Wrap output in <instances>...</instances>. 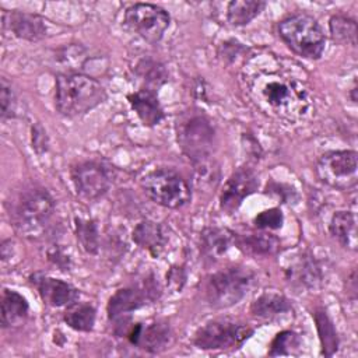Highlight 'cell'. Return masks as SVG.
<instances>
[{"mask_svg": "<svg viewBox=\"0 0 358 358\" xmlns=\"http://www.w3.org/2000/svg\"><path fill=\"white\" fill-rule=\"evenodd\" d=\"M241 84L250 102L275 120L298 123L313 105L306 73L298 63L271 52H260L246 60Z\"/></svg>", "mask_w": 358, "mask_h": 358, "instance_id": "obj_1", "label": "cell"}, {"mask_svg": "<svg viewBox=\"0 0 358 358\" xmlns=\"http://www.w3.org/2000/svg\"><path fill=\"white\" fill-rule=\"evenodd\" d=\"M8 217L18 234L29 239L41 238L49 228L55 200L41 186H25L7 203Z\"/></svg>", "mask_w": 358, "mask_h": 358, "instance_id": "obj_2", "label": "cell"}, {"mask_svg": "<svg viewBox=\"0 0 358 358\" xmlns=\"http://www.w3.org/2000/svg\"><path fill=\"white\" fill-rule=\"evenodd\" d=\"M105 99V88L91 76L63 73L56 77L55 105L57 112L66 117L83 116Z\"/></svg>", "mask_w": 358, "mask_h": 358, "instance_id": "obj_3", "label": "cell"}, {"mask_svg": "<svg viewBox=\"0 0 358 358\" xmlns=\"http://www.w3.org/2000/svg\"><path fill=\"white\" fill-rule=\"evenodd\" d=\"M278 35L284 43L305 59H319L326 48V36L317 20L306 13L285 17L278 22Z\"/></svg>", "mask_w": 358, "mask_h": 358, "instance_id": "obj_4", "label": "cell"}, {"mask_svg": "<svg viewBox=\"0 0 358 358\" xmlns=\"http://www.w3.org/2000/svg\"><path fill=\"white\" fill-rule=\"evenodd\" d=\"M255 273L245 266H231L213 273L204 282V296L217 309L236 305L252 288Z\"/></svg>", "mask_w": 358, "mask_h": 358, "instance_id": "obj_5", "label": "cell"}, {"mask_svg": "<svg viewBox=\"0 0 358 358\" xmlns=\"http://www.w3.org/2000/svg\"><path fill=\"white\" fill-rule=\"evenodd\" d=\"M214 134L211 122L200 110H187L176 120L178 144L193 164L208 159Z\"/></svg>", "mask_w": 358, "mask_h": 358, "instance_id": "obj_6", "label": "cell"}, {"mask_svg": "<svg viewBox=\"0 0 358 358\" xmlns=\"http://www.w3.org/2000/svg\"><path fill=\"white\" fill-rule=\"evenodd\" d=\"M144 193L157 204L166 208H180L192 199L189 183L171 168H158L141 179Z\"/></svg>", "mask_w": 358, "mask_h": 358, "instance_id": "obj_7", "label": "cell"}, {"mask_svg": "<svg viewBox=\"0 0 358 358\" xmlns=\"http://www.w3.org/2000/svg\"><path fill=\"white\" fill-rule=\"evenodd\" d=\"M317 178L337 190H351L358 182V154L354 150L324 152L316 164Z\"/></svg>", "mask_w": 358, "mask_h": 358, "instance_id": "obj_8", "label": "cell"}, {"mask_svg": "<svg viewBox=\"0 0 358 358\" xmlns=\"http://www.w3.org/2000/svg\"><path fill=\"white\" fill-rule=\"evenodd\" d=\"M253 329L231 319H215L201 326L193 338L201 350H234L239 348L250 336Z\"/></svg>", "mask_w": 358, "mask_h": 358, "instance_id": "obj_9", "label": "cell"}, {"mask_svg": "<svg viewBox=\"0 0 358 358\" xmlns=\"http://www.w3.org/2000/svg\"><path fill=\"white\" fill-rule=\"evenodd\" d=\"M169 22L168 11L151 3L131 4L124 13V25L150 43L162 39Z\"/></svg>", "mask_w": 358, "mask_h": 358, "instance_id": "obj_10", "label": "cell"}, {"mask_svg": "<svg viewBox=\"0 0 358 358\" xmlns=\"http://www.w3.org/2000/svg\"><path fill=\"white\" fill-rule=\"evenodd\" d=\"M71 180L81 199L94 201L108 193L113 182V175L101 162L84 161L71 169Z\"/></svg>", "mask_w": 358, "mask_h": 358, "instance_id": "obj_11", "label": "cell"}, {"mask_svg": "<svg viewBox=\"0 0 358 358\" xmlns=\"http://www.w3.org/2000/svg\"><path fill=\"white\" fill-rule=\"evenodd\" d=\"M159 296L158 285L147 280L141 285L126 287L117 289L109 299L106 310L110 320H122L126 315L141 308L150 301H155Z\"/></svg>", "mask_w": 358, "mask_h": 358, "instance_id": "obj_12", "label": "cell"}, {"mask_svg": "<svg viewBox=\"0 0 358 358\" xmlns=\"http://www.w3.org/2000/svg\"><path fill=\"white\" fill-rule=\"evenodd\" d=\"M259 187V178L252 168H238L224 183L220 194V207L227 214L235 213L243 200Z\"/></svg>", "mask_w": 358, "mask_h": 358, "instance_id": "obj_13", "label": "cell"}, {"mask_svg": "<svg viewBox=\"0 0 358 358\" xmlns=\"http://www.w3.org/2000/svg\"><path fill=\"white\" fill-rule=\"evenodd\" d=\"M127 340L147 352H159L171 343V327L162 320L152 322L150 324L136 323L124 331Z\"/></svg>", "mask_w": 358, "mask_h": 358, "instance_id": "obj_14", "label": "cell"}, {"mask_svg": "<svg viewBox=\"0 0 358 358\" xmlns=\"http://www.w3.org/2000/svg\"><path fill=\"white\" fill-rule=\"evenodd\" d=\"M3 28L10 29L17 38L38 42L46 36L48 25L46 21L34 13L18 11V10H1Z\"/></svg>", "mask_w": 358, "mask_h": 358, "instance_id": "obj_15", "label": "cell"}, {"mask_svg": "<svg viewBox=\"0 0 358 358\" xmlns=\"http://www.w3.org/2000/svg\"><path fill=\"white\" fill-rule=\"evenodd\" d=\"M31 281L36 287L42 301L53 308L69 306L77 302L80 296V292L76 287L50 275L36 273L31 275Z\"/></svg>", "mask_w": 358, "mask_h": 358, "instance_id": "obj_16", "label": "cell"}, {"mask_svg": "<svg viewBox=\"0 0 358 358\" xmlns=\"http://www.w3.org/2000/svg\"><path fill=\"white\" fill-rule=\"evenodd\" d=\"M284 273L287 280L299 288L313 289L322 282L320 266L308 252H299L294 255L287 262Z\"/></svg>", "mask_w": 358, "mask_h": 358, "instance_id": "obj_17", "label": "cell"}, {"mask_svg": "<svg viewBox=\"0 0 358 358\" xmlns=\"http://www.w3.org/2000/svg\"><path fill=\"white\" fill-rule=\"evenodd\" d=\"M133 241L141 249L147 250L152 257L161 256L169 242L166 228L150 220L138 222L133 229Z\"/></svg>", "mask_w": 358, "mask_h": 358, "instance_id": "obj_18", "label": "cell"}, {"mask_svg": "<svg viewBox=\"0 0 358 358\" xmlns=\"http://www.w3.org/2000/svg\"><path fill=\"white\" fill-rule=\"evenodd\" d=\"M127 101L143 124L155 126L164 119V109L158 101L157 92L147 88H140L129 94Z\"/></svg>", "mask_w": 358, "mask_h": 358, "instance_id": "obj_19", "label": "cell"}, {"mask_svg": "<svg viewBox=\"0 0 358 358\" xmlns=\"http://www.w3.org/2000/svg\"><path fill=\"white\" fill-rule=\"evenodd\" d=\"M235 243V234L227 228L210 227L201 232L200 250L210 260L221 259Z\"/></svg>", "mask_w": 358, "mask_h": 358, "instance_id": "obj_20", "label": "cell"}, {"mask_svg": "<svg viewBox=\"0 0 358 358\" xmlns=\"http://www.w3.org/2000/svg\"><path fill=\"white\" fill-rule=\"evenodd\" d=\"M291 310H292L291 302L284 295L274 291L263 292L253 301L250 306V313L255 317L266 319V320L277 319L280 316L289 313Z\"/></svg>", "mask_w": 358, "mask_h": 358, "instance_id": "obj_21", "label": "cell"}, {"mask_svg": "<svg viewBox=\"0 0 358 358\" xmlns=\"http://www.w3.org/2000/svg\"><path fill=\"white\" fill-rule=\"evenodd\" d=\"M29 306L27 299L14 289L4 288L1 294V326H20L28 317Z\"/></svg>", "mask_w": 358, "mask_h": 358, "instance_id": "obj_22", "label": "cell"}, {"mask_svg": "<svg viewBox=\"0 0 358 358\" xmlns=\"http://www.w3.org/2000/svg\"><path fill=\"white\" fill-rule=\"evenodd\" d=\"M329 231L344 248L357 249V218L352 211L334 213L329 224Z\"/></svg>", "mask_w": 358, "mask_h": 358, "instance_id": "obj_23", "label": "cell"}, {"mask_svg": "<svg viewBox=\"0 0 358 358\" xmlns=\"http://www.w3.org/2000/svg\"><path fill=\"white\" fill-rule=\"evenodd\" d=\"M235 243L241 250L252 256L274 255L280 248V241L267 232H255L243 236H235Z\"/></svg>", "mask_w": 358, "mask_h": 358, "instance_id": "obj_24", "label": "cell"}, {"mask_svg": "<svg viewBox=\"0 0 358 358\" xmlns=\"http://www.w3.org/2000/svg\"><path fill=\"white\" fill-rule=\"evenodd\" d=\"M266 7L264 1L259 0H234L227 7V21L232 27H242L255 20Z\"/></svg>", "mask_w": 358, "mask_h": 358, "instance_id": "obj_25", "label": "cell"}, {"mask_svg": "<svg viewBox=\"0 0 358 358\" xmlns=\"http://www.w3.org/2000/svg\"><path fill=\"white\" fill-rule=\"evenodd\" d=\"M313 317H315L316 330H317L320 345H322V355L324 357L334 355L338 350V337L331 319L323 309H316Z\"/></svg>", "mask_w": 358, "mask_h": 358, "instance_id": "obj_26", "label": "cell"}, {"mask_svg": "<svg viewBox=\"0 0 358 358\" xmlns=\"http://www.w3.org/2000/svg\"><path fill=\"white\" fill-rule=\"evenodd\" d=\"M96 312L90 303L74 302L67 306L64 312V322L77 331H91L95 324Z\"/></svg>", "mask_w": 358, "mask_h": 358, "instance_id": "obj_27", "label": "cell"}, {"mask_svg": "<svg viewBox=\"0 0 358 358\" xmlns=\"http://www.w3.org/2000/svg\"><path fill=\"white\" fill-rule=\"evenodd\" d=\"M330 34L334 42L341 45H357V24L352 18L345 15H333L329 21Z\"/></svg>", "mask_w": 358, "mask_h": 358, "instance_id": "obj_28", "label": "cell"}, {"mask_svg": "<svg viewBox=\"0 0 358 358\" xmlns=\"http://www.w3.org/2000/svg\"><path fill=\"white\" fill-rule=\"evenodd\" d=\"M77 239L81 248L91 255H95L99 249V232L96 224L92 220L76 218L74 220Z\"/></svg>", "mask_w": 358, "mask_h": 358, "instance_id": "obj_29", "label": "cell"}, {"mask_svg": "<svg viewBox=\"0 0 358 358\" xmlns=\"http://www.w3.org/2000/svg\"><path fill=\"white\" fill-rule=\"evenodd\" d=\"M137 74L140 76V78H143L147 90L151 91H157L158 87H161L166 80H168V74L164 69L162 64H159L158 62L154 60H141L137 67H136Z\"/></svg>", "mask_w": 358, "mask_h": 358, "instance_id": "obj_30", "label": "cell"}, {"mask_svg": "<svg viewBox=\"0 0 358 358\" xmlns=\"http://www.w3.org/2000/svg\"><path fill=\"white\" fill-rule=\"evenodd\" d=\"M301 347V337L291 330H284L278 333L271 344H270V357H278V355H294Z\"/></svg>", "mask_w": 358, "mask_h": 358, "instance_id": "obj_31", "label": "cell"}, {"mask_svg": "<svg viewBox=\"0 0 358 358\" xmlns=\"http://www.w3.org/2000/svg\"><path fill=\"white\" fill-rule=\"evenodd\" d=\"M0 105H1V119H13L17 116V95L11 88V84L7 83L6 78H1L0 85Z\"/></svg>", "mask_w": 358, "mask_h": 358, "instance_id": "obj_32", "label": "cell"}, {"mask_svg": "<svg viewBox=\"0 0 358 358\" xmlns=\"http://www.w3.org/2000/svg\"><path fill=\"white\" fill-rule=\"evenodd\" d=\"M284 222V215L282 211L277 207L264 210L262 213H259L255 220L253 224L256 228L262 229V231H270V229H278L282 227Z\"/></svg>", "mask_w": 358, "mask_h": 358, "instance_id": "obj_33", "label": "cell"}, {"mask_svg": "<svg viewBox=\"0 0 358 358\" xmlns=\"http://www.w3.org/2000/svg\"><path fill=\"white\" fill-rule=\"evenodd\" d=\"M48 145H49V138L48 134L45 131V129L39 124L35 123V126L32 127V147L38 154H42L45 151H48Z\"/></svg>", "mask_w": 358, "mask_h": 358, "instance_id": "obj_34", "label": "cell"}, {"mask_svg": "<svg viewBox=\"0 0 358 358\" xmlns=\"http://www.w3.org/2000/svg\"><path fill=\"white\" fill-rule=\"evenodd\" d=\"M185 280H186V274L182 267H172L171 271L166 274V281L175 291L182 289Z\"/></svg>", "mask_w": 358, "mask_h": 358, "instance_id": "obj_35", "label": "cell"}]
</instances>
